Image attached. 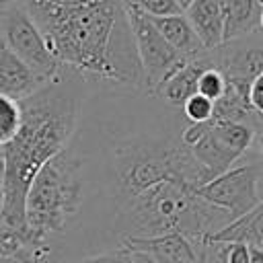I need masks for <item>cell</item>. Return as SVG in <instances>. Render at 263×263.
Segmentation results:
<instances>
[{"label": "cell", "mask_w": 263, "mask_h": 263, "mask_svg": "<svg viewBox=\"0 0 263 263\" xmlns=\"http://www.w3.org/2000/svg\"><path fill=\"white\" fill-rule=\"evenodd\" d=\"M43 31L62 66L86 80L144 88L125 0H16Z\"/></svg>", "instance_id": "cell-1"}, {"label": "cell", "mask_w": 263, "mask_h": 263, "mask_svg": "<svg viewBox=\"0 0 263 263\" xmlns=\"http://www.w3.org/2000/svg\"><path fill=\"white\" fill-rule=\"evenodd\" d=\"M84 80L82 74L64 66L53 80L21 99V129L2 150L4 210L0 222L21 236L27 222V195L35 175L47 160L60 154L78 132Z\"/></svg>", "instance_id": "cell-2"}, {"label": "cell", "mask_w": 263, "mask_h": 263, "mask_svg": "<svg viewBox=\"0 0 263 263\" xmlns=\"http://www.w3.org/2000/svg\"><path fill=\"white\" fill-rule=\"evenodd\" d=\"M84 205V173L78 152L68 144L35 175L27 195L23 238L35 253L49 249L80 218Z\"/></svg>", "instance_id": "cell-3"}, {"label": "cell", "mask_w": 263, "mask_h": 263, "mask_svg": "<svg viewBox=\"0 0 263 263\" xmlns=\"http://www.w3.org/2000/svg\"><path fill=\"white\" fill-rule=\"evenodd\" d=\"M257 127L247 121L212 117L201 123L183 127L181 140L189 146L195 158L203 164L210 179L238 162L253 146Z\"/></svg>", "instance_id": "cell-4"}, {"label": "cell", "mask_w": 263, "mask_h": 263, "mask_svg": "<svg viewBox=\"0 0 263 263\" xmlns=\"http://www.w3.org/2000/svg\"><path fill=\"white\" fill-rule=\"evenodd\" d=\"M0 35L6 45L23 62H27L45 82L53 80L62 72L64 66L51 51L43 31L16 0L8 8L0 10Z\"/></svg>", "instance_id": "cell-5"}, {"label": "cell", "mask_w": 263, "mask_h": 263, "mask_svg": "<svg viewBox=\"0 0 263 263\" xmlns=\"http://www.w3.org/2000/svg\"><path fill=\"white\" fill-rule=\"evenodd\" d=\"M263 183V158H249L247 154L224 173L197 187V193L210 203L226 210L232 220L253 210L261 199L259 185Z\"/></svg>", "instance_id": "cell-6"}, {"label": "cell", "mask_w": 263, "mask_h": 263, "mask_svg": "<svg viewBox=\"0 0 263 263\" xmlns=\"http://www.w3.org/2000/svg\"><path fill=\"white\" fill-rule=\"evenodd\" d=\"M127 14H129L132 31L136 37V45H138V53H140V62L144 70L146 90L154 95L160 82L166 80L175 70H179L189 58L183 55L177 47H173L164 39V35L158 31V27L152 23V18L146 12L127 4Z\"/></svg>", "instance_id": "cell-7"}, {"label": "cell", "mask_w": 263, "mask_h": 263, "mask_svg": "<svg viewBox=\"0 0 263 263\" xmlns=\"http://www.w3.org/2000/svg\"><path fill=\"white\" fill-rule=\"evenodd\" d=\"M214 66H218L226 78L247 80L263 72V31L257 29L245 37L224 41L216 49H208Z\"/></svg>", "instance_id": "cell-8"}, {"label": "cell", "mask_w": 263, "mask_h": 263, "mask_svg": "<svg viewBox=\"0 0 263 263\" xmlns=\"http://www.w3.org/2000/svg\"><path fill=\"white\" fill-rule=\"evenodd\" d=\"M43 84L45 80L12 51L0 35V92L21 101Z\"/></svg>", "instance_id": "cell-9"}, {"label": "cell", "mask_w": 263, "mask_h": 263, "mask_svg": "<svg viewBox=\"0 0 263 263\" xmlns=\"http://www.w3.org/2000/svg\"><path fill=\"white\" fill-rule=\"evenodd\" d=\"M208 66H212V58L210 51L205 49L203 53L189 58L179 70H175L166 80H162L160 86L154 90V95L173 107H183V103L193 92H197V80Z\"/></svg>", "instance_id": "cell-10"}, {"label": "cell", "mask_w": 263, "mask_h": 263, "mask_svg": "<svg viewBox=\"0 0 263 263\" xmlns=\"http://www.w3.org/2000/svg\"><path fill=\"white\" fill-rule=\"evenodd\" d=\"M185 14L199 35L205 49H216L224 43V8L222 0H193Z\"/></svg>", "instance_id": "cell-11"}, {"label": "cell", "mask_w": 263, "mask_h": 263, "mask_svg": "<svg viewBox=\"0 0 263 263\" xmlns=\"http://www.w3.org/2000/svg\"><path fill=\"white\" fill-rule=\"evenodd\" d=\"M201 240L212 242H247L251 247L263 249V199L247 214L234 218L226 226L205 234Z\"/></svg>", "instance_id": "cell-12"}, {"label": "cell", "mask_w": 263, "mask_h": 263, "mask_svg": "<svg viewBox=\"0 0 263 263\" xmlns=\"http://www.w3.org/2000/svg\"><path fill=\"white\" fill-rule=\"evenodd\" d=\"M152 23L158 27V31L164 35V39L177 47L183 55L187 58H195L199 53L205 51L199 35L195 33L193 25L189 23L185 12H177V14H166V16H150Z\"/></svg>", "instance_id": "cell-13"}, {"label": "cell", "mask_w": 263, "mask_h": 263, "mask_svg": "<svg viewBox=\"0 0 263 263\" xmlns=\"http://www.w3.org/2000/svg\"><path fill=\"white\" fill-rule=\"evenodd\" d=\"M224 8V41L245 37L259 27L261 6L257 0H222Z\"/></svg>", "instance_id": "cell-14"}, {"label": "cell", "mask_w": 263, "mask_h": 263, "mask_svg": "<svg viewBox=\"0 0 263 263\" xmlns=\"http://www.w3.org/2000/svg\"><path fill=\"white\" fill-rule=\"evenodd\" d=\"M23 123L21 101L0 92V148L10 144Z\"/></svg>", "instance_id": "cell-15"}, {"label": "cell", "mask_w": 263, "mask_h": 263, "mask_svg": "<svg viewBox=\"0 0 263 263\" xmlns=\"http://www.w3.org/2000/svg\"><path fill=\"white\" fill-rule=\"evenodd\" d=\"M226 86H228V78L218 66H214V62H212V66H208L201 72V76L197 80V92L205 95L212 101H218L226 92Z\"/></svg>", "instance_id": "cell-16"}, {"label": "cell", "mask_w": 263, "mask_h": 263, "mask_svg": "<svg viewBox=\"0 0 263 263\" xmlns=\"http://www.w3.org/2000/svg\"><path fill=\"white\" fill-rule=\"evenodd\" d=\"M183 115L187 121L191 123H201V121H208L214 117V111H216V101L208 99L205 95L201 92H193L185 103H183Z\"/></svg>", "instance_id": "cell-17"}, {"label": "cell", "mask_w": 263, "mask_h": 263, "mask_svg": "<svg viewBox=\"0 0 263 263\" xmlns=\"http://www.w3.org/2000/svg\"><path fill=\"white\" fill-rule=\"evenodd\" d=\"M0 255H12V257H23V259H27V261H35L37 257H35V253L27 247V242L23 240V236L16 232V230H12V228H8V226H4V224H0Z\"/></svg>", "instance_id": "cell-18"}, {"label": "cell", "mask_w": 263, "mask_h": 263, "mask_svg": "<svg viewBox=\"0 0 263 263\" xmlns=\"http://www.w3.org/2000/svg\"><path fill=\"white\" fill-rule=\"evenodd\" d=\"M127 4L140 8L148 16H166V14L185 12L179 0H127Z\"/></svg>", "instance_id": "cell-19"}, {"label": "cell", "mask_w": 263, "mask_h": 263, "mask_svg": "<svg viewBox=\"0 0 263 263\" xmlns=\"http://www.w3.org/2000/svg\"><path fill=\"white\" fill-rule=\"evenodd\" d=\"M72 263H134V255L125 245H121V247H115L103 253L88 255L80 261H72Z\"/></svg>", "instance_id": "cell-20"}, {"label": "cell", "mask_w": 263, "mask_h": 263, "mask_svg": "<svg viewBox=\"0 0 263 263\" xmlns=\"http://www.w3.org/2000/svg\"><path fill=\"white\" fill-rule=\"evenodd\" d=\"M224 263H251V245L224 242Z\"/></svg>", "instance_id": "cell-21"}, {"label": "cell", "mask_w": 263, "mask_h": 263, "mask_svg": "<svg viewBox=\"0 0 263 263\" xmlns=\"http://www.w3.org/2000/svg\"><path fill=\"white\" fill-rule=\"evenodd\" d=\"M249 101H251V107L255 109V113L263 119V72H259L253 78L251 88H249Z\"/></svg>", "instance_id": "cell-22"}, {"label": "cell", "mask_w": 263, "mask_h": 263, "mask_svg": "<svg viewBox=\"0 0 263 263\" xmlns=\"http://www.w3.org/2000/svg\"><path fill=\"white\" fill-rule=\"evenodd\" d=\"M132 255H134V263H158L150 253H146V251H132Z\"/></svg>", "instance_id": "cell-23"}, {"label": "cell", "mask_w": 263, "mask_h": 263, "mask_svg": "<svg viewBox=\"0 0 263 263\" xmlns=\"http://www.w3.org/2000/svg\"><path fill=\"white\" fill-rule=\"evenodd\" d=\"M39 259V257H37ZM35 259V261H37ZM45 259V257H43ZM35 261H27V259H23V257H12V255H0V263H35ZM47 261V259H45Z\"/></svg>", "instance_id": "cell-24"}, {"label": "cell", "mask_w": 263, "mask_h": 263, "mask_svg": "<svg viewBox=\"0 0 263 263\" xmlns=\"http://www.w3.org/2000/svg\"><path fill=\"white\" fill-rule=\"evenodd\" d=\"M251 263H263V249L251 247Z\"/></svg>", "instance_id": "cell-25"}, {"label": "cell", "mask_w": 263, "mask_h": 263, "mask_svg": "<svg viewBox=\"0 0 263 263\" xmlns=\"http://www.w3.org/2000/svg\"><path fill=\"white\" fill-rule=\"evenodd\" d=\"M255 142H257V154L263 158V129H259V132H257Z\"/></svg>", "instance_id": "cell-26"}, {"label": "cell", "mask_w": 263, "mask_h": 263, "mask_svg": "<svg viewBox=\"0 0 263 263\" xmlns=\"http://www.w3.org/2000/svg\"><path fill=\"white\" fill-rule=\"evenodd\" d=\"M2 171H4V164H0V222H2V210H4V189H2Z\"/></svg>", "instance_id": "cell-27"}, {"label": "cell", "mask_w": 263, "mask_h": 263, "mask_svg": "<svg viewBox=\"0 0 263 263\" xmlns=\"http://www.w3.org/2000/svg\"><path fill=\"white\" fill-rule=\"evenodd\" d=\"M14 0H0V10H4V8H8L10 4H12Z\"/></svg>", "instance_id": "cell-28"}, {"label": "cell", "mask_w": 263, "mask_h": 263, "mask_svg": "<svg viewBox=\"0 0 263 263\" xmlns=\"http://www.w3.org/2000/svg\"><path fill=\"white\" fill-rule=\"evenodd\" d=\"M191 2H193V0H179V4L183 6V10H185V8H187V6L191 4Z\"/></svg>", "instance_id": "cell-29"}, {"label": "cell", "mask_w": 263, "mask_h": 263, "mask_svg": "<svg viewBox=\"0 0 263 263\" xmlns=\"http://www.w3.org/2000/svg\"><path fill=\"white\" fill-rule=\"evenodd\" d=\"M259 27H261V31H263V10H261V18H259Z\"/></svg>", "instance_id": "cell-30"}, {"label": "cell", "mask_w": 263, "mask_h": 263, "mask_svg": "<svg viewBox=\"0 0 263 263\" xmlns=\"http://www.w3.org/2000/svg\"><path fill=\"white\" fill-rule=\"evenodd\" d=\"M35 263H45V259H43V257H39V259H37Z\"/></svg>", "instance_id": "cell-31"}, {"label": "cell", "mask_w": 263, "mask_h": 263, "mask_svg": "<svg viewBox=\"0 0 263 263\" xmlns=\"http://www.w3.org/2000/svg\"><path fill=\"white\" fill-rule=\"evenodd\" d=\"M0 164H4V162H0Z\"/></svg>", "instance_id": "cell-32"}]
</instances>
